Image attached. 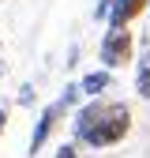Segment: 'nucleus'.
<instances>
[{
    "label": "nucleus",
    "mask_w": 150,
    "mask_h": 158,
    "mask_svg": "<svg viewBox=\"0 0 150 158\" xmlns=\"http://www.w3.org/2000/svg\"><path fill=\"white\" fill-rule=\"evenodd\" d=\"M128 132H131V109H128L124 102H105L101 117H98V121H94V128L83 135V147H90V151L116 147Z\"/></svg>",
    "instance_id": "f257e3e1"
},
{
    "label": "nucleus",
    "mask_w": 150,
    "mask_h": 158,
    "mask_svg": "<svg viewBox=\"0 0 150 158\" xmlns=\"http://www.w3.org/2000/svg\"><path fill=\"white\" fill-rule=\"evenodd\" d=\"M131 53H135V42H131V30H105L101 38V45H98V56H101V64L112 72V68H124L131 64Z\"/></svg>",
    "instance_id": "f03ea898"
},
{
    "label": "nucleus",
    "mask_w": 150,
    "mask_h": 158,
    "mask_svg": "<svg viewBox=\"0 0 150 158\" xmlns=\"http://www.w3.org/2000/svg\"><path fill=\"white\" fill-rule=\"evenodd\" d=\"M68 109L60 106V102H49L41 113H38V121H34V132H30V154H38V151H41L45 143H49V135L56 132V124H60V117H64Z\"/></svg>",
    "instance_id": "7ed1b4c3"
},
{
    "label": "nucleus",
    "mask_w": 150,
    "mask_h": 158,
    "mask_svg": "<svg viewBox=\"0 0 150 158\" xmlns=\"http://www.w3.org/2000/svg\"><path fill=\"white\" fill-rule=\"evenodd\" d=\"M150 8V0H112V11H109V27L112 30H128L131 19H139Z\"/></svg>",
    "instance_id": "20e7f679"
},
{
    "label": "nucleus",
    "mask_w": 150,
    "mask_h": 158,
    "mask_svg": "<svg viewBox=\"0 0 150 158\" xmlns=\"http://www.w3.org/2000/svg\"><path fill=\"white\" fill-rule=\"evenodd\" d=\"M112 87V72L109 68H98V72H86L79 79V90H83V102H94V98H101L105 90Z\"/></svg>",
    "instance_id": "39448f33"
},
{
    "label": "nucleus",
    "mask_w": 150,
    "mask_h": 158,
    "mask_svg": "<svg viewBox=\"0 0 150 158\" xmlns=\"http://www.w3.org/2000/svg\"><path fill=\"white\" fill-rule=\"evenodd\" d=\"M56 102H60L64 109H79V102H83V90H79V83H68V87H64V94L56 98Z\"/></svg>",
    "instance_id": "423d86ee"
},
{
    "label": "nucleus",
    "mask_w": 150,
    "mask_h": 158,
    "mask_svg": "<svg viewBox=\"0 0 150 158\" xmlns=\"http://www.w3.org/2000/svg\"><path fill=\"white\" fill-rule=\"evenodd\" d=\"M135 94L150 102V68H135Z\"/></svg>",
    "instance_id": "0eeeda50"
},
{
    "label": "nucleus",
    "mask_w": 150,
    "mask_h": 158,
    "mask_svg": "<svg viewBox=\"0 0 150 158\" xmlns=\"http://www.w3.org/2000/svg\"><path fill=\"white\" fill-rule=\"evenodd\" d=\"M34 102H38V90H34V83H23V87H19V106L26 109V106H34Z\"/></svg>",
    "instance_id": "6e6552de"
},
{
    "label": "nucleus",
    "mask_w": 150,
    "mask_h": 158,
    "mask_svg": "<svg viewBox=\"0 0 150 158\" xmlns=\"http://www.w3.org/2000/svg\"><path fill=\"white\" fill-rule=\"evenodd\" d=\"M109 11H112V0H98L94 4V19L98 23H109Z\"/></svg>",
    "instance_id": "1a4fd4ad"
},
{
    "label": "nucleus",
    "mask_w": 150,
    "mask_h": 158,
    "mask_svg": "<svg viewBox=\"0 0 150 158\" xmlns=\"http://www.w3.org/2000/svg\"><path fill=\"white\" fill-rule=\"evenodd\" d=\"M56 158H86V154H79L75 143H64V147H56Z\"/></svg>",
    "instance_id": "9d476101"
},
{
    "label": "nucleus",
    "mask_w": 150,
    "mask_h": 158,
    "mask_svg": "<svg viewBox=\"0 0 150 158\" xmlns=\"http://www.w3.org/2000/svg\"><path fill=\"white\" fill-rule=\"evenodd\" d=\"M4 124H8V109H0V135H4Z\"/></svg>",
    "instance_id": "9b49d317"
},
{
    "label": "nucleus",
    "mask_w": 150,
    "mask_h": 158,
    "mask_svg": "<svg viewBox=\"0 0 150 158\" xmlns=\"http://www.w3.org/2000/svg\"><path fill=\"white\" fill-rule=\"evenodd\" d=\"M146 11H150V8H146Z\"/></svg>",
    "instance_id": "f8f14e48"
}]
</instances>
